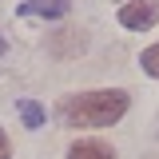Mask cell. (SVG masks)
<instances>
[{
	"mask_svg": "<svg viewBox=\"0 0 159 159\" xmlns=\"http://www.w3.org/2000/svg\"><path fill=\"white\" fill-rule=\"evenodd\" d=\"M20 119H24V127H44V107H40L36 99H20Z\"/></svg>",
	"mask_w": 159,
	"mask_h": 159,
	"instance_id": "5",
	"label": "cell"
},
{
	"mask_svg": "<svg viewBox=\"0 0 159 159\" xmlns=\"http://www.w3.org/2000/svg\"><path fill=\"white\" fill-rule=\"evenodd\" d=\"M155 16H159L155 0H127V4L119 8V24H123V28H151Z\"/></svg>",
	"mask_w": 159,
	"mask_h": 159,
	"instance_id": "2",
	"label": "cell"
},
{
	"mask_svg": "<svg viewBox=\"0 0 159 159\" xmlns=\"http://www.w3.org/2000/svg\"><path fill=\"white\" fill-rule=\"evenodd\" d=\"M16 12H20V16H44V20H60V16H68V0H24Z\"/></svg>",
	"mask_w": 159,
	"mask_h": 159,
	"instance_id": "3",
	"label": "cell"
},
{
	"mask_svg": "<svg viewBox=\"0 0 159 159\" xmlns=\"http://www.w3.org/2000/svg\"><path fill=\"white\" fill-rule=\"evenodd\" d=\"M4 52H8V40H4V36H0V56H4Z\"/></svg>",
	"mask_w": 159,
	"mask_h": 159,
	"instance_id": "8",
	"label": "cell"
},
{
	"mask_svg": "<svg viewBox=\"0 0 159 159\" xmlns=\"http://www.w3.org/2000/svg\"><path fill=\"white\" fill-rule=\"evenodd\" d=\"M139 64H143V72H147V76H155V80H159V44H151V48L139 56Z\"/></svg>",
	"mask_w": 159,
	"mask_h": 159,
	"instance_id": "6",
	"label": "cell"
},
{
	"mask_svg": "<svg viewBox=\"0 0 159 159\" xmlns=\"http://www.w3.org/2000/svg\"><path fill=\"white\" fill-rule=\"evenodd\" d=\"M0 159H12V147H8V135L0 131Z\"/></svg>",
	"mask_w": 159,
	"mask_h": 159,
	"instance_id": "7",
	"label": "cell"
},
{
	"mask_svg": "<svg viewBox=\"0 0 159 159\" xmlns=\"http://www.w3.org/2000/svg\"><path fill=\"white\" fill-rule=\"evenodd\" d=\"M127 111V92H88V96H68L60 103L64 127H111Z\"/></svg>",
	"mask_w": 159,
	"mask_h": 159,
	"instance_id": "1",
	"label": "cell"
},
{
	"mask_svg": "<svg viewBox=\"0 0 159 159\" xmlns=\"http://www.w3.org/2000/svg\"><path fill=\"white\" fill-rule=\"evenodd\" d=\"M68 159H116V151L103 139H80V143H72Z\"/></svg>",
	"mask_w": 159,
	"mask_h": 159,
	"instance_id": "4",
	"label": "cell"
}]
</instances>
